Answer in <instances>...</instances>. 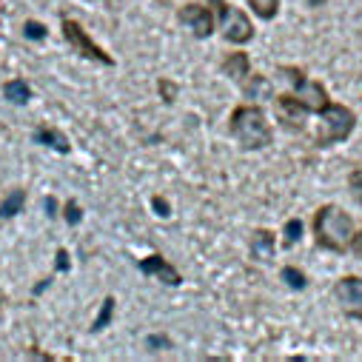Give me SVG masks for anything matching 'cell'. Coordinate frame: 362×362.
Listing matches in <instances>:
<instances>
[{"instance_id":"obj_5","label":"cell","mask_w":362,"mask_h":362,"mask_svg":"<svg viewBox=\"0 0 362 362\" xmlns=\"http://www.w3.org/2000/svg\"><path fill=\"white\" fill-rule=\"evenodd\" d=\"M209 4L217 9V15H220V26H223V35H226V40L228 43H248L251 37H254V26H251V21L240 12V9H234V6H228L226 0H209Z\"/></svg>"},{"instance_id":"obj_17","label":"cell","mask_w":362,"mask_h":362,"mask_svg":"<svg viewBox=\"0 0 362 362\" xmlns=\"http://www.w3.org/2000/svg\"><path fill=\"white\" fill-rule=\"evenodd\" d=\"M283 280H286V286L288 288H294V291H303L305 288V274L303 271H297V268H283Z\"/></svg>"},{"instance_id":"obj_7","label":"cell","mask_w":362,"mask_h":362,"mask_svg":"<svg viewBox=\"0 0 362 362\" xmlns=\"http://www.w3.org/2000/svg\"><path fill=\"white\" fill-rule=\"evenodd\" d=\"M334 294H337L339 308H342L348 317L362 320V280H359V277H345V280H339L337 288H334Z\"/></svg>"},{"instance_id":"obj_1","label":"cell","mask_w":362,"mask_h":362,"mask_svg":"<svg viewBox=\"0 0 362 362\" xmlns=\"http://www.w3.org/2000/svg\"><path fill=\"white\" fill-rule=\"evenodd\" d=\"M314 234H317V243L328 251H348L351 248V240H354V220L337 209V206H322L314 217Z\"/></svg>"},{"instance_id":"obj_19","label":"cell","mask_w":362,"mask_h":362,"mask_svg":"<svg viewBox=\"0 0 362 362\" xmlns=\"http://www.w3.org/2000/svg\"><path fill=\"white\" fill-rule=\"evenodd\" d=\"M23 35H26L29 40H43V37H46V26L37 23V21H29V23L23 26Z\"/></svg>"},{"instance_id":"obj_13","label":"cell","mask_w":362,"mask_h":362,"mask_svg":"<svg viewBox=\"0 0 362 362\" xmlns=\"http://www.w3.org/2000/svg\"><path fill=\"white\" fill-rule=\"evenodd\" d=\"M4 95H6L9 103L23 106V103H29V98H32V88H29L23 80H9L6 88H4Z\"/></svg>"},{"instance_id":"obj_20","label":"cell","mask_w":362,"mask_h":362,"mask_svg":"<svg viewBox=\"0 0 362 362\" xmlns=\"http://www.w3.org/2000/svg\"><path fill=\"white\" fill-rule=\"evenodd\" d=\"M300 237H303V223L300 220H288V226H286V245H294Z\"/></svg>"},{"instance_id":"obj_3","label":"cell","mask_w":362,"mask_h":362,"mask_svg":"<svg viewBox=\"0 0 362 362\" xmlns=\"http://www.w3.org/2000/svg\"><path fill=\"white\" fill-rule=\"evenodd\" d=\"M320 115H322V120H320V134L317 137H320L322 146L348 140V134L354 132V115H351V109H345L339 103H328Z\"/></svg>"},{"instance_id":"obj_22","label":"cell","mask_w":362,"mask_h":362,"mask_svg":"<svg viewBox=\"0 0 362 362\" xmlns=\"http://www.w3.org/2000/svg\"><path fill=\"white\" fill-rule=\"evenodd\" d=\"M80 220H83V211H80V206L71 200V203L66 206V223H69V226H77Z\"/></svg>"},{"instance_id":"obj_28","label":"cell","mask_w":362,"mask_h":362,"mask_svg":"<svg viewBox=\"0 0 362 362\" xmlns=\"http://www.w3.org/2000/svg\"><path fill=\"white\" fill-rule=\"evenodd\" d=\"M0 303H4V294H0Z\"/></svg>"},{"instance_id":"obj_15","label":"cell","mask_w":362,"mask_h":362,"mask_svg":"<svg viewBox=\"0 0 362 362\" xmlns=\"http://www.w3.org/2000/svg\"><path fill=\"white\" fill-rule=\"evenodd\" d=\"M23 203H26V194L18 189V192H12L4 203H0V220H9V217H15L18 211H23Z\"/></svg>"},{"instance_id":"obj_21","label":"cell","mask_w":362,"mask_h":362,"mask_svg":"<svg viewBox=\"0 0 362 362\" xmlns=\"http://www.w3.org/2000/svg\"><path fill=\"white\" fill-rule=\"evenodd\" d=\"M348 183H351V194H354L356 203L362 206V168H356V171L348 177Z\"/></svg>"},{"instance_id":"obj_4","label":"cell","mask_w":362,"mask_h":362,"mask_svg":"<svg viewBox=\"0 0 362 362\" xmlns=\"http://www.w3.org/2000/svg\"><path fill=\"white\" fill-rule=\"evenodd\" d=\"M283 74H288V80L294 83V100L305 109V112H322L331 100H328V95H325V88L320 86V83H314V80H308V77H303V71L300 69H283Z\"/></svg>"},{"instance_id":"obj_8","label":"cell","mask_w":362,"mask_h":362,"mask_svg":"<svg viewBox=\"0 0 362 362\" xmlns=\"http://www.w3.org/2000/svg\"><path fill=\"white\" fill-rule=\"evenodd\" d=\"M180 21H183V23L194 32V37H209V35L214 32V18H211V12H209L206 6H197V4H192V6H186L183 12H180Z\"/></svg>"},{"instance_id":"obj_27","label":"cell","mask_w":362,"mask_h":362,"mask_svg":"<svg viewBox=\"0 0 362 362\" xmlns=\"http://www.w3.org/2000/svg\"><path fill=\"white\" fill-rule=\"evenodd\" d=\"M43 209H46V214H49V217H54V214H57V200H54V197H46Z\"/></svg>"},{"instance_id":"obj_10","label":"cell","mask_w":362,"mask_h":362,"mask_svg":"<svg viewBox=\"0 0 362 362\" xmlns=\"http://www.w3.org/2000/svg\"><path fill=\"white\" fill-rule=\"evenodd\" d=\"M277 115H280V120H283V126H288V129H303V115H305V109L288 95V98H277Z\"/></svg>"},{"instance_id":"obj_11","label":"cell","mask_w":362,"mask_h":362,"mask_svg":"<svg viewBox=\"0 0 362 362\" xmlns=\"http://www.w3.org/2000/svg\"><path fill=\"white\" fill-rule=\"evenodd\" d=\"M251 257L259 259V262H268L271 257H274V234L265 231V228L254 231V237H251Z\"/></svg>"},{"instance_id":"obj_9","label":"cell","mask_w":362,"mask_h":362,"mask_svg":"<svg viewBox=\"0 0 362 362\" xmlns=\"http://www.w3.org/2000/svg\"><path fill=\"white\" fill-rule=\"evenodd\" d=\"M140 271H143L146 277H160L165 286H180V283H183V277H180V271H177L174 265H168L160 254L146 257V259L140 262Z\"/></svg>"},{"instance_id":"obj_24","label":"cell","mask_w":362,"mask_h":362,"mask_svg":"<svg viewBox=\"0 0 362 362\" xmlns=\"http://www.w3.org/2000/svg\"><path fill=\"white\" fill-rule=\"evenodd\" d=\"M151 206H154V211H157L160 217H168V214H171V209H168V203H165L163 197H154V200H151Z\"/></svg>"},{"instance_id":"obj_23","label":"cell","mask_w":362,"mask_h":362,"mask_svg":"<svg viewBox=\"0 0 362 362\" xmlns=\"http://www.w3.org/2000/svg\"><path fill=\"white\" fill-rule=\"evenodd\" d=\"M148 348L163 351V348H171V342H168V337H148Z\"/></svg>"},{"instance_id":"obj_2","label":"cell","mask_w":362,"mask_h":362,"mask_svg":"<svg viewBox=\"0 0 362 362\" xmlns=\"http://www.w3.org/2000/svg\"><path fill=\"white\" fill-rule=\"evenodd\" d=\"M231 134L240 140L243 148H265L271 143V126L257 106H240L231 115Z\"/></svg>"},{"instance_id":"obj_16","label":"cell","mask_w":362,"mask_h":362,"mask_svg":"<svg viewBox=\"0 0 362 362\" xmlns=\"http://www.w3.org/2000/svg\"><path fill=\"white\" fill-rule=\"evenodd\" d=\"M251 4V9L262 18V21H271L277 15V9H280V0H248Z\"/></svg>"},{"instance_id":"obj_25","label":"cell","mask_w":362,"mask_h":362,"mask_svg":"<svg viewBox=\"0 0 362 362\" xmlns=\"http://www.w3.org/2000/svg\"><path fill=\"white\" fill-rule=\"evenodd\" d=\"M57 271H69V254L63 248L57 251Z\"/></svg>"},{"instance_id":"obj_14","label":"cell","mask_w":362,"mask_h":362,"mask_svg":"<svg viewBox=\"0 0 362 362\" xmlns=\"http://www.w3.org/2000/svg\"><path fill=\"white\" fill-rule=\"evenodd\" d=\"M223 69H226V74L234 77V80H245V77L251 74V69H248V57H245L243 52L231 54V57L223 63Z\"/></svg>"},{"instance_id":"obj_18","label":"cell","mask_w":362,"mask_h":362,"mask_svg":"<svg viewBox=\"0 0 362 362\" xmlns=\"http://www.w3.org/2000/svg\"><path fill=\"white\" fill-rule=\"evenodd\" d=\"M112 314H115V297H106V300H103V311H100V317L92 322V331H103V328L109 325Z\"/></svg>"},{"instance_id":"obj_6","label":"cell","mask_w":362,"mask_h":362,"mask_svg":"<svg viewBox=\"0 0 362 362\" xmlns=\"http://www.w3.org/2000/svg\"><path fill=\"white\" fill-rule=\"evenodd\" d=\"M63 35H66V40H69V46L74 49V52H80L83 57H88V60H98V63H103V66H112L115 60L98 46V43H92V37H88L86 32H83V26L77 23V21H63Z\"/></svg>"},{"instance_id":"obj_12","label":"cell","mask_w":362,"mask_h":362,"mask_svg":"<svg viewBox=\"0 0 362 362\" xmlns=\"http://www.w3.org/2000/svg\"><path fill=\"white\" fill-rule=\"evenodd\" d=\"M35 140H37L40 146H49V148L60 151V154H69V140H66L60 132H54V129H40V132L35 134Z\"/></svg>"},{"instance_id":"obj_26","label":"cell","mask_w":362,"mask_h":362,"mask_svg":"<svg viewBox=\"0 0 362 362\" xmlns=\"http://www.w3.org/2000/svg\"><path fill=\"white\" fill-rule=\"evenodd\" d=\"M351 248H354V254L362 259V231H359V234H354V240H351Z\"/></svg>"}]
</instances>
